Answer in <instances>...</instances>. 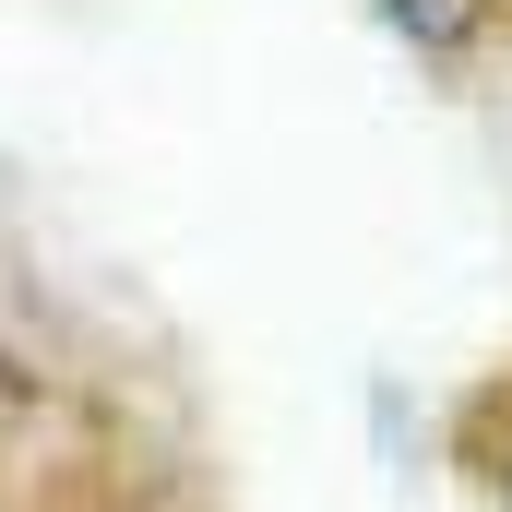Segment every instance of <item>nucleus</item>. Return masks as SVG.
I'll return each mask as SVG.
<instances>
[{"label":"nucleus","instance_id":"f257e3e1","mask_svg":"<svg viewBox=\"0 0 512 512\" xmlns=\"http://www.w3.org/2000/svg\"><path fill=\"white\" fill-rule=\"evenodd\" d=\"M453 453H465V477H477V489H489V501L512 512V370L489 393H477V405H465V429H453Z\"/></svg>","mask_w":512,"mask_h":512},{"label":"nucleus","instance_id":"f03ea898","mask_svg":"<svg viewBox=\"0 0 512 512\" xmlns=\"http://www.w3.org/2000/svg\"><path fill=\"white\" fill-rule=\"evenodd\" d=\"M108 512H167V501H143V489H131V501H108Z\"/></svg>","mask_w":512,"mask_h":512}]
</instances>
